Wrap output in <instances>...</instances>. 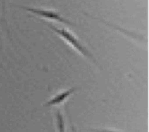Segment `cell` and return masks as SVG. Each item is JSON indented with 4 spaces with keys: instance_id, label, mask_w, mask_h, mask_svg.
Returning <instances> with one entry per match:
<instances>
[{
    "instance_id": "1",
    "label": "cell",
    "mask_w": 149,
    "mask_h": 132,
    "mask_svg": "<svg viewBox=\"0 0 149 132\" xmlns=\"http://www.w3.org/2000/svg\"><path fill=\"white\" fill-rule=\"evenodd\" d=\"M47 25L73 49H74L82 56L91 59L93 62L95 63V61L93 55L81 43L78 38H77V37L70 31L64 28H58V27H56L49 23H47Z\"/></svg>"
},
{
    "instance_id": "2",
    "label": "cell",
    "mask_w": 149,
    "mask_h": 132,
    "mask_svg": "<svg viewBox=\"0 0 149 132\" xmlns=\"http://www.w3.org/2000/svg\"><path fill=\"white\" fill-rule=\"evenodd\" d=\"M20 8L42 19L52 20L68 25H74V24L70 22L68 19L64 18L61 15H60L59 13L54 10L44 8H36L24 6H20Z\"/></svg>"
},
{
    "instance_id": "3",
    "label": "cell",
    "mask_w": 149,
    "mask_h": 132,
    "mask_svg": "<svg viewBox=\"0 0 149 132\" xmlns=\"http://www.w3.org/2000/svg\"><path fill=\"white\" fill-rule=\"evenodd\" d=\"M77 89V88L76 87H72L67 90H63L55 95L51 99H49L44 104V105L46 106L58 105L63 103L70 95L74 92Z\"/></svg>"
},
{
    "instance_id": "4",
    "label": "cell",
    "mask_w": 149,
    "mask_h": 132,
    "mask_svg": "<svg viewBox=\"0 0 149 132\" xmlns=\"http://www.w3.org/2000/svg\"><path fill=\"white\" fill-rule=\"evenodd\" d=\"M56 123L58 132H65V122L63 116L60 111H58L56 113Z\"/></svg>"
},
{
    "instance_id": "5",
    "label": "cell",
    "mask_w": 149,
    "mask_h": 132,
    "mask_svg": "<svg viewBox=\"0 0 149 132\" xmlns=\"http://www.w3.org/2000/svg\"><path fill=\"white\" fill-rule=\"evenodd\" d=\"M88 131L90 132H119L111 129H90Z\"/></svg>"
}]
</instances>
